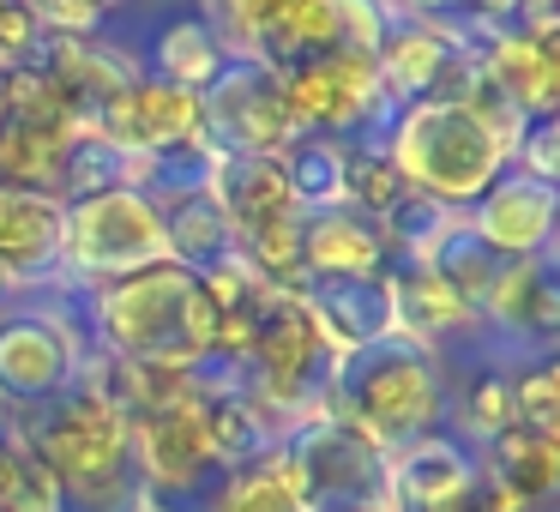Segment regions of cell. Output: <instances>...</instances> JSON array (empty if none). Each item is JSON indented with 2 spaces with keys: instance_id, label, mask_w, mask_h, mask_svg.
<instances>
[{
  "instance_id": "7402d4cb",
  "label": "cell",
  "mask_w": 560,
  "mask_h": 512,
  "mask_svg": "<svg viewBox=\"0 0 560 512\" xmlns=\"http://www.w3.org/2000/svg\"><path fill=\"white\" fill-rule=\"evenodd\" d=\"M158 211H163V242H170L175 266L206 271V266H218V259L235 247V230H230V218H223V206H218L211 187L158 194Z\"/></svg>"
},
{
  "instance_id": "9a60e30c",
  "label": "cell",
  "mask_w": 560,
  "mask_h": 512,
  "mask_svg": "<svg viewBox=\"0 0 560 512\" xmlns=\"http://www.w3.org/2000/svg\"><path fill=\"white\" fill-rule=\"evenodd\" d=\"M386 271H392V247H386L374 218H362L350 206L302 211V278L307 283L386 278Z\"/></svg>"
},
{
  "instance_id": "7a4b0ae2",
  "label": "cell",
  "mask_w": 560,
  "mask_h": 512,
  "mask_svg": "<svg viewBox=\"0 0 560 512\" xmlns=\"http://www.w3.org/2000/svg\"><path fill=\"white\" fill-rule=\"evenodd\" d=\"M319 410L350 422L374 446L398 452L446 428V356H434L416 338H398V331L380 344H362V350L331 362Z\"/></svg>"
},
{
  "instance_id": "83f0119b",
  "label": "cell",
  "mask_w": 560,
  "mask_h": 512,
  "mask_svg": "<svg viewBox=\"0 0 560 512\" xmlns=\"http://www.w3.org/2000/svg\"><path fill=\"white\" fill-rule=\"evenodd\" d=\"M446 223H452L446 206H434L428 194L404 187V194L380 211V235H386V247H392V266H398V259H422L428 247L440 242V230H446Z\"/></svg>"
},
{
  "instance_id": "2e32d148",
  "label": "cell",
  "mask_w": 560,
  "mask_h": 512,
  "mask_svg": "<svg viewBox=\"0 0 560 512\" xmlns=\"http://www.w3.org/2000/svg\"><path fill=\"white\" fill-rule=\"evenodd\" d=\"M482 458V488L518 500L524 512H548L560 494V434H542V428L506 422L500 434H488L476 446Z\"/></svg>"
},
{
  "instance_id": "8992f818",
  "label": "cell",
  "mask_w": 560,
  "mask_h": 512,
  "mask_svg": "<svg viewBox=\"0 0 560 512\" xmlns=\"http://www.w3.org/2000/svg\"><path fill=\"white\" fill-rule=\"evenodd\" d=\"M278 452L307 512H392V458L350 422L314 410L278 434Z\"/></svg>"
},
{
  "instance_id": "836d02e7",
  "label": "cell",
  "mask_w": 560,
  "mask_h": 512,
  "mask_svg": "<svg viewBox=\"0 0 560 512\" xmlns=\"http://www.w3.org/2000/svg\"><path fill=\"white\" fill-rule=\"evenodd\" d=\"M452 512H494V507H488L482 494H470V500H464V507H452Z\"/></svg>"
},
{
  "instance_id": "8fae6325",
  "label": "cell",
  "mask_w": 560,
  "mask_h": 512,
  "mask_svg": "<svg viewBox=\"0 0 560 512\" xmlns=\"http://www.w3.org/2000/svg\"><path fill=\"white\" fill-rule=\"evenodd\" d=\"M91 133H103L109 146H121L127 158H163V151H182L194 146L199 133V91H182L170 85V79H127L121 91H109V97L91 109Z\"/></svg>"
},
{
  "instance_id": "f546056e",
  "label": "cell",
  "mask_w": 560,
  "mask_h": 512,
  "mask_svg": "<svg viewBox=\"0 0 560 512\" xmlns=\"http://www.w3.org/2000/svg\"><path fill=\"white\" fill-rule=\"evenodd\" d=\"M278 7H290V0H199V19H206V31L223 43V55H247L254 49V31L266 25Z\"/></svg>"
},
{
  "instance_id": "6da1fadb",
  "label": "cell",
  "mask_w": 560,
  "mask_h": 512,
  "mask_svg": "<svg viewBox=\"0 0 560 512\" xmlns=\"http://www.w3.org/2000/svg\"><path fill=\"white\" fill-rule=\"evenodd\" d=\"M85 331L115 362L199 368L218 350V307H211L199 271L158 259L145 271L85 290Z\"/></svg>"
},
{
  "instance_id": "ffe728a7",
  "label": "cell",
  "mask_w": 560,
  "mask_h": 512,
  "mask_svg": "<svg viewBox=\"0 0 560 512\" xmlns=\"http://www.w3.org/2000/svg\"><path fill=\"white\" fill-rule=\"evenodd\" d=\"M211 194H218L223 218H230V230H235V247H242L247 235L271 230V223L302 218L295 199H290V182H283V170H278V158H218Z\"/></svg>"
},
{
  "instance_id": "ba28073f",
  "label": "cell",
  "mask_w": 560,
  "mask_h": 512,
  "mask_svg": "<svg viewBox=\"0 0 560 512\" xmlns=\"http://www.w3.org/2000/svg\"><path fill=\"white\" fill-rule=\"evenodd\" d=\"M199 133L218 158H278L295 139L283 79L247 55H223L211 85L199 91Z\"/></svg>"
},
{
  "instance_id": "44dd1931",
  "label": "cell",
  "mask_w": 560,
  "mask_h": 512,
  "mask_svg": "<svg viewBox=\"0 0 560 512\" xmlns=\"http://www.w3.org/2000/svg\"><path fill=\"white\" fill-rule=\"evenodd\" d=\"M326 49H343L338 43V0H290V7H278L254 31L247 61L271 67V73H295L302 61H314Z\"/></svg>"
},
{
  "instance_id": "4dcf8cb0",
  "label": "cell",
  "mask_w": 560,
  "mask_h": 512,
  "mask_svg": "<svg viewBox=\"0 0 560 512\" xmlns=\"http://www.w3.org/2000/svg\"><path fill=\"white\" fill-rule=\"evenodd\" d=\"M43 43L37 7L31 0H0V67H25Z\"/></svg>"
},
{
  "instance_id": "9c48e42d",
  "label": "cell",
  "mask_w": 560,
  "mask_h": 512,
  "mask_svg": "<svg viewBox=\"0 0 560 512\" xmlns=\"http://www.w3.org/2000/svg\"><path fill=\"white\" fill-rule=\"evenodd\" d=\"M283 79V103L295 115V133H319V139H380L386 133V97H380V73L374 55L362 49H326L314 61H302Z\"/></svg>"
},
{
  "instance_id": "f1b7e54d",
  "label": "cell",
  "mask_w": 560,
  "mask_h": 512,
  "mask_svg": "<svg viewBox=\"0 0 560 512\" xmlns=\"http://www.w3.org/2000/svg\"><path fill=\"white\" fill-rule=\"evenodd\" d=\"M512 422L542 428V434L560 428V374L548 356H530V362L512 368Z\"/></svg>"
},
{
  "instance_id": "4fadbf2b",
  "label": "cell",
  "mask_w": 560,
  "mask_h": 512,
  "mask_svg": "<svg viewBox=\"0 0 560 512\" xmlns=\"http://www.w3.org/2000/svg\"><path fill=\"white\" fill-rule=\"evenodd\" d=\"M386 458H392V512H452L482 482L476 446L452 428H434V434L386 452Z\"/></svg>"
},
{
  "instance_id": "d4e9b609",
  "label": "cell",
  "mask_w": 560,
  "mask_h": 512,
  "mask_svg": "<svg viewBox=\"0 0 560 512\" xmlns=\"http://www.w3.org/2000/svg\"><path fill=\"white\" fill-rule=\"evenodd\" d=\"M211 512H307V500H302V488H295L283 452L271 446V452H259V458L223 470V488H218V500H211Z\"/></svg>"
},
{
  "instance_id": "d6a6232c",
  "label": "cell",
  "mask_w": 560,
  "mask_h": 512,
  "mask_svg": "<svg viewBox=\"0 0 560 512\" xmlns=\"http://www.w3.org/2000/svg\"><path fill=\"white\" fill-rule=\"evenodd\" d=\"M19 458H25V422H19V410H7V404H0V488L13 482Z\"/></svg>"
},
{
  "instance_id": "e0dca14e",
  "label": "cell",
  "mask_w": 560,
  "mask_h": 512,
  "mask_svg": "<svg viewBox=\"0 0 560 512\" xmlns=\"http://www.w3.org/2000/svg\"><path fill=\"white\" fill-rule=\"evenodd\" d=\"M386 295H392V331L428 344V350H452L476 331V314L464 307V295L440 271H428L422 259H398L386 271Z\"/></svg>"
},
{
  "instance_id": "603a6c76",
  "label": "cell",
  "mask_w": 560,
  "mask_h": 512,
  "mask_svg": "<svg viewBox=\"0 0 560 512\" xmlns=\"http://www.w3.org/2000/svg\"><path fill=\"white\" fill-rule=\"evenodd\" d=\"M133 55H139V73L170 79V85H182V91H206L211 73L223 67V43L206 31L199 13L194 19H163V25L151 31V43Z\"/></svg>"
},
{
  "instance_id": "7c38bea8",
  "label": "cell",
  "mask_w": 560,
  "mask_h": 512,
  "mask_svg": "<svg viewBox=\"0 0 560 512\" xmlns=\"http://www.w3.org/2000/svg\"><path fill=\"white\" fill-rule=\"evenodd\" d=\"M470 61L524 121L560 115V49L555 31H464Z\"/></svg>"
},
{
  "instance_id": "4316f807",
  "label": "cell",
  "mask_w": 560,
  "mask_h": 512,
  "mask_svg": "<svg viewBox=\"0 0 560 512\" xmlns=\"http://www.w3.org/2000/svg\"><path fill=\"white\" fill-rule=\"evenodd\" d=\"M398 194H404V175H398V163L386 158V146H380V139H350V146H343V206L380 223V211Z\"/></svg>"
},
{
  "instance_id": "d6986e66",
  "label": "cell",
  "mask_w": 560,
  "mask_h": 512,
  "mask_svg": "<svg viewBox=\"0 0 560 512\" xmlns=\"http://www.w3.org/2000/svg\"><path fill=\"white\" fill-rule=\"evenodd\" d=\"M307 314H314L319 338L331 356H350L362 344L392 338V295L386 278H331L307 283Z\"/></svg>"
},
{
  "instance_id": "5b68a950",
  "label": "cell",
  "mask_w": 560,
  "mask_h": 512,
  "mask_svg": "<svg viewBox=\"0 0 560 512\" xmlns=\"http://www.w3.org/2000/svg\"><path fill=\"white\" fill-rule=\"evenodd\" d=\"M158 259H170V242H163V211L145 187H109V194L61 206V254H55L61 283L97 290Z\"/></svg>"
},
{
  "instance_id": "1f68e13d",
  "label": "cell",
  "mask_w": 560,
  "mask_h": 512,
  "mask_svg": "<svg viewBox=\"0 0 560 512\" xmlns=\"http://www.w3.org/2000/svg\"><path fill=\"white\" fill-rule=\"evenodd\" d=\"M512 170L536 175V182H548V187L560 182V115H555V121H530V127H524Z\"/></svg>"
},
{
  "instance_id": "52a82bcc",
  "label": "cell",
  "mask_w": 560,
  "mask_h": 512,
  "mask_svg": "<svg viewBox=\"0 0 560 512\" xmlns=\"http://www.w3.org/2000/svg\"><path fill=\"white\" fill-rule=\"evenodd\" d=\"M25 422V440L37 452V464L55 476V488H73L91 482V476H109L115 464L133 458V422L127 410L97 392L91 380H79L73 392H61L55 404L19 416Z\"/></svg>"
},
{
  "instance_id": "277c9868",
  "label": "cell",
  "mask_w": 560,
  "mask_h": 512,
  "mask_svg": "<svg viewBox=\"0 0 560 512\" xmlns=\"http://www.w3.org/2000/svg\"><path fill=\"white\" fill-rule=\"evenodd\" d=\"M73 295V283L43 278L25 283V295L0 302V404L7 410L31 416L85 380L97 344H91Z\"/></svg>"
},
{
  "instance_id": "30bf717a",
  "label": "cell",
  "mask_w": 560,
  "mask_h": 512,
  "mask_svg": "<svg viewBox=\"0 0 560 512\" xmlns=\"http://www.w3.org/2000/svg\"><path fill=\"white\" fill-rule=\"evenodd\" d=\"M374 73L386 109H404V103H422V97H464L476 61L458 31L428 25V19H398L386 31V43L374 49Z\"/></svg>"
},
{
  "instance_id": "ac0fdd59",
  "label": "cell",
  "mask_w": 560,
  "mask_h": 512,
  "mask_svg": "<svg viewBox=\"0 0 560 512\" xmlns=\"http://www.w3.org/2000/svg\"><path fill=\"white\" fill-rule=\"evenodd\" d=\"M55 254H61V199L0 182V266H7V278L19 290L55 278Z\"/></svg>"
},
{
  "instance_id": "484cf974",
  "label": "cell",
  "mask_w": 560,
  "mask_h": 512,
  "mask_svg": "<svg viewBox=\"0 0 560 512\" xmlns=\"http://www.w3.org/2000/svg\"><path fill=\"white\" fill-rule=\"evenodd\" d=\"M278 170L290 182L295 211H326L343 206V146L319 133H295L290 146L278 151Z\"/></svg>"
},
{
  "instance_id": "cb8c5ba5",
  "label": "cell",
  "mask_w": 560,
  "mask_h": 512,
  "mask_svg": "<svg viewBox=\"0 0 560 512\" xmlns=\"http://www.w3.org/2000/svg\"><path fill=\"white\" fill-rule=\"evenodd\" d=\"M422 266H428V271H440V278H446L452 290L464 295V307L476 314V307L488 302V290L500 283V271H506L512 259H500L494 247H488L482 235L470 230V223H464V218H452L446 230H440V242L422 254Z\"/></svg>"
},
{
  "instance_id": "5bb4252c",
  "label": "cell",
  "mask_w": 560,
  "mask_h": 512,
  "mask_svg": "<svg viewBox=\"0 0 560 512\" xmlns=\"http://www.w3.org/2000/svg\"><path fill=\"white\" fill-rule=\"evenodd\" d=\"M464 223H470L500 259H548L555 223H560V194L548 182H536V175H524V170H506L470 211H464Z\"/></svg>"
},
{
  "instance_id": "3957f363",
  "label": "cell",
  "mask_w": 560,
  "mask_h": 512,
  "mask_svg": "<svg viewBox=\"0 0 560 512\" xmlns=\"http://www.w3.org/2000/svg\"><path fill=\"white\" fill-rule=\"evenodd\" d=\"M380 146L398 163L404 187L428 194L452 218H464L512 170V146L464 97H422V103L392 109Z\"/></svg>"
}]
</instances>
